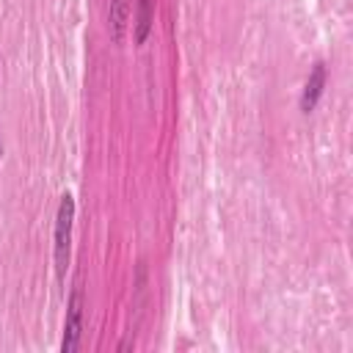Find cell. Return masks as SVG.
Returning a JSON list of instances; mask_svg holds the SVG:
<instances>
[{
    "mask_svg": "<svg viewBox=\"0 0 353 353\" xmlns=\"http://www.w3.org/2000/svg\"><path fill=\"white\" fill-rule=\"evenodd\" d=\"M72 221H74V199L69 193L61 196L58 215H55V234H52V251H55V270L58 279H63L69 265V245H72Z\"/></svg>",
    "mask_w": 353,
    "mask_h": 353,
    "instance_id": "1",
    "label": "cell"
},
{
    "mask_svg": "<svg viewBox=\"0 0 353 353\" xmlns=\"http://www.w3.org/2000/svg\"><path fill=\"white\" fill-rule=\"evenodd\" d=\"M80 331H83V290H80V284H77V287L72 290V295H69V306H66L63 342H61V350H63V353H74V350H77Z\"/></svg>",
    "mask_w": 353,
    "mask_h": 353,
    "instance_id": "2",
    "label": "cell"
},
{
    "mask_svg": "<svg viewBox=\"0 0 353 353\" xmlns=\"http://www.w3.org/2000/svg\"><path fill=\"white\" fill-rule=\"evenodd\" d=\"M323 85H325V63L317 61L312 66V74H309L306 88H303V97H301V110L303 113H312L314 110V105H317V99L323 94Z\"/></svg>",
    "mask_w": 353,
    "mask_h": 353,
    "instance_id": "3",
    "label": "cell"
},
{
    "mask_svg": "<svg viewBox=\"0 0 353 353\" xmlns=\"http://www.w3.org/2000/svg\"><path fill=\"white\" fill-rule=\"evenodd\" d=\"M132 17V0H110V33L113 41H124L127 22Z\"/></svg>",
    "mask_w": 353,
    "mask_h": 353,
    "instance_id": "4",
    "label": "cell"
},
{
    "mask_svg": "<svg viewBox=\"0 0 353 353\" xmlns=\"http://www.w3.org/2000/svg\"><path fill=\"white\" fill-rule=\"evenodd\" d=\"M152 28V0H138V22H135V44H143Z\"/></svg>",
    "mask_w": 353,
    "mask_h": 353,
    "instance_id": "5",
    "label": "cell"
},
{
    "mask_svg": "<svg viewBox=\"0 0 353 353\" xmlns=\"http://www.w3.org/2000/svg\"><path fill=\"white\" fill-rule=\"evenodd\" d=\"M0 154H3V143H0Z\"/></svg>",
    "mask_w": 353,
    "mask_h": 353,
    "instance_id": "6",
    "label": "cell"
}]
</instances>
